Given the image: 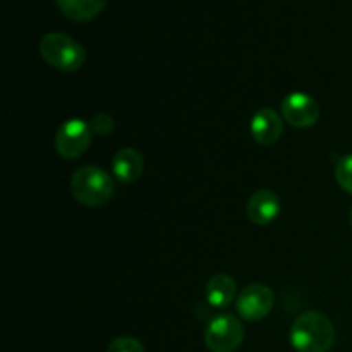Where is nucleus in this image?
Returning a JSON list of instances; mask_svg holds the SVG:
<instances>
[{
	"label": "nucleus",
	"instance_id": "9b49d317",
	"mask_svg": "<svg viewBox=\"0 0 352 352\" xmlns=\"http://www.w3.org/2000/svg\"><path fill=\"white\" fill-rule=\"evenodd\" d=\"M206 299L215 308H227L236 298V280L227 274H217L208 280L205 289Z\"/></svg>",
	"mask_w": 352,
	"mask_h": 352
},
{
	"label": "nucleus",
	"instance_id": "f03ea898",
	"mask_svg": "<svg viewBox=\"0 0 352 352\" xmlns=\"http://www.w3.org/2000/svg\"><path fill=\"white\" fill-rule=\"evenodd\" d=\"M116 191L113 179L100 167L86 165L74 172L71 179V192L81 205L102 206Z\"/></svg>",
	"mask_w": 352,
	"mask_h": 352
},
{
	"label": "nucleus",
	"instance_id": "2eb2a0df",
	"mask_svg": "<svg viewBox=\"0 0 352 352\" xmlns=\"http://www.w3.org/2000/svg\"><path fill=\"white\" fill-rule=\"evenodd\" d=\"M89 126H91L93 133L100 134V136H107V134H110L113 131L116 122H113V119L109 116V113H98V116L93 117Z\"/></svg>",
	"mask_w": 352,
	"mask_h": 352
},
{
	"label": "nucleus",
	"instance_id": "7ed1b4c3",
	"mask_svg": "<svg viewBox=\"0 0 352 352\" xmlns=\"http://www.w3.org/2000/svg\"><path fill=\"white\" fill-rule=\"evenodd\" d=\"M40 55L58 71L74 72L85 64V48L64 33H47L40 40Z\"/></svg>",
	"mask_w": 352,
	"mask_h": 352
},
{
	"label": "nucleus",
	"instance_id": "0eeeda50",
	"mask_svg": "<svg viewBox=\"0 0 352 352\" xmlns=\"http://www.w3.org/2000/svg\"><path fill=\"white\" fill-rule=\"evenodd\" d=\"M282 117L291 126L301 129L315 126L320 117L318 102L306 93H291L282 102Z\"/></svg>",
	"mask_w": 352,
	"mask_h": 352
},
{
	"label": "nucleus",
	"instance_id": "39448f33",
	"mask_svg": "<svg viewBox=\"0 0 352 352\" xmlns=\"http://www.w3.org/2000/svg\"><path fill=\"white\" fill-rule=\"evenodd\" d=\"M93 129L81 119H69L58 127L55 134V150L62 158H79L91 144Z\"/></svg>",
	"mask_w": 352,
	"mask_h": 352
},
{
	"label": "nucleus",
	"instance_id": "ddd939ff",
	"mask_svg": "<svg viewBox=\"0 0 352 352\" xmlns=\"http://www.w3.org/2000/svg\"><path fill=\"white\" fill-rule=\"evenodd\" d=\"M336 177L340 188L352 195V153L346 155L337 162Z\"/></svg>",
	"mask_w": 352,
	"mask_h": 352
},
{
	"label": "nucleus",
	"instance_id": "f257e3e1",
	"mask_svg": "<svg viewBox=\"0 0 352 352\" xmlns=\"http://www.w3.org/2000/svg\"><path fill=\"white\" fill-rule=\"evenodd\" d=\"M289 339L296 352H329L336 342V329L323 313L305 311L292 323Z\"/></svg>",
	"mask_w": 352,
	"mask_h": 352
},
{
	"label": "nucleus",
	"instance_id": "20e7f679",
	"mask_svg": "<svg viewBox=\"0 0 352 352\" xmlns=\"http://www.w3.org/2000/svg\"><path fill=\"white\" fill-rule=\"evenodd\" d=\"M243 340V323L229 313L217 315L205 329V344L212 352H234L239 349Z\"/></svg>",
	"mask_w": 352,
	"mask_h": 352
},
{
	"label": "nucleus",
	"instance_id": "f8f14e48",
	"mask_svg": "<svg viewBox=\"0 0 352 352\" xmlns=\"http://www.w3.org/2000/svg\"><path fill=\"white\" fill-rule=\"evenodd\" d=\"M58 9L65 17L78 23L91 21L107 6V0H57Z\"/></svg>",
	"mask_w": 352,
	"mask_h": 352
},
{
	"label": "nucleus",
	"instance_id": "9d476101",
	"mask_svg": "<svg viewBox=\"0 0 352 352\" xmlns=\"http://www.w3.org/2000/svg\"><path fill=\"white\" fill-rule=\"evenodd\" d=\"M113 175L124 184L136 182L144 170L143 155L136 148H120L112 160Z\"/></svg>",
	"mask_w": 352,
	"mask_h": 352
},
{
	"label": "nucleus",
	"instance_id": "1a4fd4ad",
	"mask_svg": "<svg viewBox=\"0 0 352 352\" xmlns=\"http://www.w3.org/2000/svg\"><path fill=\"white\" fill-rule=\"evenodd\" d=\"M246 212L251 222L258 226H268L280 213V199L270 189H260L248 199Z\"/></svg>",
	"mask_w": 352,
	"mask_h": 352
},
{
	"label": "nucleus",
	"instance_id": "423d86ee",
	"mask_svg": "<svg viewBox=\"0 0 352 352\" xmlns=\"http://www.w3.org/2000/svg\"><path fill=\"white\" fill-rule=\"evenodd\" d=\"M275 305V298L272 289L267 284H250L237 296L236 308L237 313L248 322H260L270 315Z\"/></svg>",
	"mask_w": 352,
	"mask_h": 352
},
{
	"label": "nucleus",
	"instance_id": "dca6fc26",
	"mask_svg": "<svg viewBox=\"0 0 352 352\" xmlns=\"http://www.w3.org/2000/svg\"><path fill=\"white\" fill-rule=\"evenodd\" d=\"M351 226H352V210H351Z\"/></svg>",
	"mask_w": 352,
	"mask_h": 352
},
{
	"label": "nucleus",
	"instance_id": "6e6552de",
	"mask_svg": "<svg viewBox=\"0 0 352 352\" xmlns=\"http://www.w3.org/2000/svg\"><path fill=\"white\" fill-rule=\"evenodd\" d=\"M282 131H284V120L270 107L260 109L251 119V134L256 143L263 146L277 143L278 138L282 136Z\"/></svg>",
	"mask_w": 352,
	"mask_h": 352
},
{
	"label": "nucleus",
	"instance_id": "4468645a",
	"mask_svg": "<svg viewBox=\"0 0 352 352\" xmlns=\"http://www.w3.org/2000/svg\"><path fill=\"white\" fill-rule=\"evenodd\" d=\"M107 352H146L143 344L134 337H117L109 344Z\"/></svg>",
	"mask_w": 352,
	"mask_h": 352
}]
</instances>
